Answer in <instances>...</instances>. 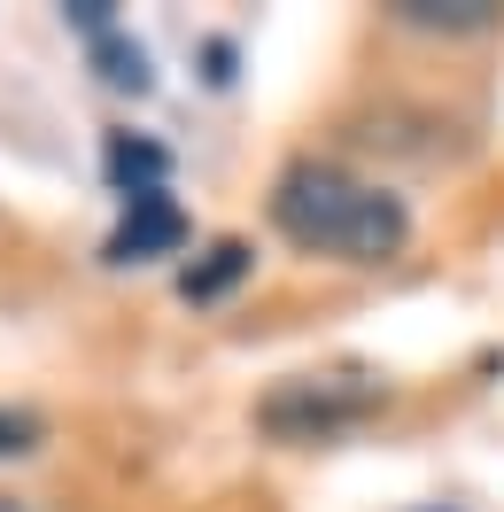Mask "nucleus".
Wrapping results in <instances>:
<instances>
[{"instance_id": "f257e3e1", "label": "nucleus", "mask_w": 504, "mask_h": 512, "mask_svg": "<svg viewBox=\"0 0 504 512\" xmlns=\"http://www.w3.org/2000/svg\"><path fill=\"white\" fill-rule=\"evenodd\" d=\"M272 225H280L295 249L311 256H342V264H388L411 241V210L404 194L357 179L326 156H295L272 179Z\"/></svg>"}, {"instance_id": "f03ea898", "label": "nucleus", "mask_w": 504, "mask_h": 512, "mask_svg": "<svg viewBox=\"0 0 504 512\" xmlns=\"http://www.w3.org/2000/svg\"><path fill=\"white\" fill-rule=\"evenodd\" d=\"M380 404H388V388L373 373H295L256 404V427L287 435V443H318V435H342L357 419H373Z\"/></svg>"}, {"instance_id": "7ed1b4c3", "label": "nucleus", "mask_w": 504, "mask_h": 512, "mask_svg": "<svg viewBox=\"0 0 504 512\" xmlns=\"http://www.w3.org/2000/svg\"><path fill=\"white\" fill-rule=\"evenodd\" d=\"M171 249H187V210L171 202V194H132L125 202V225L109 233V264H148V256H171Z\"/></svg>"}, {"instance_id": "20e7f679", "label": "nucleus", "mask_w": 504, "mask_h": 512, "mask_svg": "<svg viewBox=\"0 0 504 512\" xmlns=\"http://www.w3.org/2000/svg\"><path fill=\"white\" fill-rule=\"evenodd\" d=\"M388 16L404 32H442V39H466V32H489L504 16V0H388Z\"/></svg>"}, {"instance_id": "39448f33", "label": "nucleus", "mask_w": 504, "mask_h": 512, "mask_svg": "<svg viewBox=\"0 0 504 512\" xmlns=\"http://www.w3.org/2000/svg\"><path fill=\"white\" fill-rule=\"evenodd\" d=\"M249 241H210V249H202V264H187V272H179V295H187V303H218L225 288H233V280H249Z\"/></svg>"}, {"instance_id": "423d86ee", "label": "nucleus", "mask_w": 504, "mask_h": 512, "mask_svg": "<svg viewBox=\"0 0 504 512\" xmlns=\"http://www.w3.org/2000/svg\"><path fill=\"white\" fill-rule=\"evenodd\" d=\"M163 171H171V156H163L156 140H132V132H117V140H109V179L125 187V202H132V194H156Z\"/></svg>"}, {"instance_id": "0eeeda50", "label": "nucleus", "mask_w": 504, "mask_h": 512, "mask_svg": "<svg viewBox=\"0 0 504 512\" xmlns=\"http://www.w3.org/2000/svg\"><path fill=\"white\" fill-rule=\"evenodd\" d=\"M94 70L117 86V94H148L156 86V70H148V47L140 39H125V32H109V39H94Z\"/></svg>"}, {"instance_id": "6e6552de", "label": "nucleus", "mask_w": 504, "mask_h": 512, "mask_svg": "<svg viewBox=\"0 0 504 512\" xmlns=\"http://www.w3.org/2000/svg\"><path fill=\"white\" fill-rule=\"evenodd\" d=\"M39 435H47V427H39L32 412H8V404H0V458H24V450H39Z\"/></svg>"}, {"instance_id": "1a4fd4ad", "label": "nucleus", "mask_w": 504, "mask_h": 512, "mask_svg": "<svg viewBox=\"0 0 504 512\" xmlns=\"http://www.w3.org/2000/svg\"><path fill=\"white\" fill-rule=\"evenodd\" d=\"M0 512H24V505H16V497H0Z\"/></svg>"}]
</instances>
